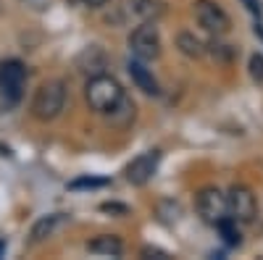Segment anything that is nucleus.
Listing matches in <instances>:
<instances>
[{
	"label": "nucleus",
	"mask_w": 263,
	"mask_h": 260,
	"mask_svg": "<svg viewBox=\"0 0 263 260\" xmlns=\"http://www.w3.org/2000/svg\"><path fill=\"white\" fill-rule=\"evenodd\" d=\"M66 100H69V87H66V82L63 79H48L37 87L29 111L37 121L48 124V121H55L63 113Z\"/></svg>",
	"instance_id": "1"
},
{
	"label": "nucleus",
	"mask_w": 263,
	"mask_h": 260,
	"mask_svg": "<svg viewBox=\"0 0 263 260\" xmlns=\"http://www.w3.org/2000/svg\"><path fill=\"white\" fill-rule=\"evenodd\" d=\"M121 97H124V87L111 74L90 76L84 84V100L95 113H108Z\"/></svg>",
	"instance_id": "2"
},
{
	"label": "nucleus",
	"mask_w": 263,
	"mask_h": 260,
	"mask_svg": "<svg viewBox=\"0 0 263 260\" xmlns=\"http://www.w3.org/2000/svg\"><path fill=\"white\" fill-rule=\"evenodd\" d=\"M24 84H27V69L24 63L8 58L0 61V97H3L6 105H18L21 97H24Z\"/></svg>",
	"instance_id": "3"
},
{
	"label": "nucleus",
	"mask_w": 263,
	"mask_h": 260,
	"mask_svg": "<svg viewBox=\"0 0 263 260\" xmlns=\"http://www.w3.org/2000/svg\"><path fill=\"white\" fill-rule=\"evenodd\" d=\"M161 32L156 27V21H140V27L132 29L129 34V50L140 61H156L161 55Z\"/></svg>",
	"instance_id": "4"
},
{
	"label": "nucleus",
	"mask_w": 263,
	"mask_h": 260,
	"mask_svg": "<svg viewBox=\"0 0 263 260\" xmlns=\"http://www.w3.org/2000/svg\"><path fill=\"white\" fill-rule=\"evenodd\" d=\"M192 11H195V21L213 37H224L232 27V18L216 0H195Z\"/></svg>",
	"instance_id": "5"
},
{
	"label": "nucleus",
	"mask_w": 263,
	"mask_h": 260,
	"mask_svg": "<svg viewBox=\"0 0 263 260\" xmlns=\"http://www.w3.org/2000/svg\"><path fill=\"white\" fill-rule=\"evenodd\" d=\"M195 210L208 226H216L221 218L229 215L227 194L218 187H203L200 192H197V197H195Z\"/></svg>",
	"instance_id": "6"
},
{
	"label": "nucleus",
	"mask_w": 263,
	"mask_h": 260,
	"mask_svg": "<svg viewBox=\"0 0 263 260\" xmlns=\"http://www.w3.org/2000/svg\"><path fill=\"white\" fill-rule=\"evenodd\" d=\"M227 208L237 224H253L258 215V200H255L253 189L245 184H234L227 192Z\"/></svg>",
	"instance_id": "7"
},
{
	"label": "nucleus",
	"mask_w": 263,
	"mask_h": 260,
	"mask_svg": "<svg viewBox=\"0 0 263 260\" xmlns=\"http://www.w3.org/2000/svg\"><path fill=\"white\" fill-rule=\"evenodd\" d=\"M161 163V150H145L142 155H137L126 168H124V176L132 187H145L158 171Z\"/></svg>",
	"instance_id": "8"
},
{
	"label": "nucleus",
	"mask_w": 263,
	"mask_h": 260,
	"mask_svg": "<svg viewBox=\"0 0 263 260\" xmlns=\"http://www.w3.org/2000/svg\"><path fill=\"white\" fill-rule=\"evenodd\" d=\"M74 66H77L79 74H84L87 79H90V76L105 74V69H108V55H105V50H103L100 45H87V48L77 55Z\"/></svg>",
	"instance_id": "9"
},
{
	"label": "nucleus",
	"mask_w": 263,
	"mask_h": 260,
	"mask_svg": "<svg viewBox=\"0 0 263 260\" xmlns=\"http://www.w3.org/2000/svg\"><path fill=\"white\" fill-rule=\"evenodd\" d=\"M126 71L132 76V82L137 84V90H142L145 95H153V97H158L161 95V84L158 79L153 76V69H147V63L140 61V58H132L126 63Z\"/></svg>",
	"instance_id": "10"
},
{
	"label": "nucleus",
	"mask_w": 263,
	"mask_h": 260,
	"mask_svg": "<svg viewBox=\"0 0 263 260\" xmlns=\"http://www.w3.org/2000/svg\"><path fill=\"white\" fill-rule=\"evenodd\" d=\"M69 224V215L66 213H50V215H42V218H37L29 229V245H42L45 239H50V236Z\"/></svg>",
	"instance_id": "11"
},
{
	"label": "nucleus",
	"mask_w": 263,
	"mask_h": 260,
	"mask_svg": "<svg viewBox=\"0 0 263 260\" xmlns=\"http://www.w3.org/2000/svg\"><path fill=\"white\" fill-rule=\"evenodd\" d=\"M87 250H90L92 255H103V257H121L124 242L116 234H98L87 242Z\"/></svg>",
	"instance_id": "12"
},
{
	"label": "nucleus",
	"mask_w": 263,
	"mask_h": 260,
	"mask_svg": "<svg viewBox=\"0 0 263 260\" xmlns=\"http://www.w3.org/2000/svg\"><path fill=\"white\" fill-rule=\"evenodd\" d=\"M135 116H137V108H135V103H132L126 95L111 108V111L105 113L108 124L116 126V129H129L132 124H135Z\"/></svg>",
	"instance_id": "13"
},
{
	"label": "nucleus",
	"mask_w": 263,
	"mask_h": 260,
	"mask_svg": "<svg viewBox=\"0 0 263 260\" xmlns=\"http://www.w3.org/2000/svg\"><path fill=\"white\" fill-rule=\"evenodd\" d=\"M163 3L161 0H129V13H135L140 21H156L163 16Z\"/></svg>",
	"instance_id": "14"
},
{
	"label": "nucleus",
	"mask_w": 263,
	"mask_h": 260,
	"mask_svg": "<svg viewBox=\"0 0 263 260\" xmlns=\"http://www.w3.org/2000/svg\"><path fill=\"white\" fill-rule=\"evenodd\" d=\"M177 48H179V53L182 55H187V58H203L205 53H208V48H205V42L200 39V37H195L192 32H179L177 34Z\"/></svg>",
	"instance_id": "15"
},
{
	"label": "nucleus",
	"mask_w": 263,
	"mask_h": 260,
	"mask_svg": "<svg viewBox=\"0 0 263 260\" xmlns=\"http://www.w3.org/2000/svg\"><path fill=\"white\" fill-rule=\"evenodd\" d=\"M216 229L221 231V236H224V242L229 245V247H239L242 245V234H239V229H237V221L232 218V215H227V218H221L216 224Z\"/></svg>",
	"instance_id": "16"
},
{
	"label": "nucleus",
	"mask_w": 263,
	"mask_h": 260,
	"mask_svg": "<svg viewBox=\"0 0 263 260\" xmlns=\"http://www.w3.org/2000/svg\"><path fill=\"white\" fill-rule=\"evenodd\" d=\"M100 187H108V179H100V176H82V179H74L69 184V189H100Z\"/></svg>",
	"instance_id": "17"
},
{
	"label": "nucleus",
	"mask_w": 263,
	"mask_h": 260,
	"mask_svg": "<svg viewBox=\"0 0 263 260\" xmlns=\"http://www.w3.org/2000/svg\"><path fill=\"white\" fill-rule=\"evenodd\" d=\"M248 69H250V76H253V82L263 84V53H253V55H250Z\"/></svg>",
	"instance_id": "18"
},
{
	"label": "nucleus",
	"mask_w": 263,
	"mask_h": 260,
	"mask_svg": "<svg viewBox=\"0 0 263 260\" xmlns=\"http://www.w3.org/2000/svg\"><path fill=\"white\" fill-rule=\"evenodd\" d=\"M140 257H147V260H153V257H156V260H168L171 255H168L166 250H161V247L147 245V247H142V250H140Z\"/></svg>",
	"instance_id": "19"
},
{
	"label": "nucleus",
	"mask_w": 263,
	"mask_h": 260,
	"mask_svg": "<svg viewBox=\"0 0 263 260\" xmlns=\"http://www.w3.org/2000/svg\"><path fill=\"white\" fill-rule=\"evenodd\" d=\"M234 53H237V50H234L232 45H218V42H213V55H218L221 61H232Z\"/></svg>",
	"instance_id": "20"
},
{
	"label": "nucleus",
	"mask_w": 263,
	"mask_h": 260,
	"mask_svg": "<svg viewBox=\"0 0 263 260\" xmlns=\"http://www.w3.org/2000/svg\"><path fill=\"white\" fill-rule=\"evenodd\" d=\"M100 210H105V213H119V215H126V213H129V208H126V205H119V203H103Z\"/></svg>",
	"instance_id": "21"
},
{
	"label": "nucleus",
	"mask_w": 263,
	"mask_h": 260,
	"mask_svg": "<svg viewBox=\"0 0 263 260\" xmlns=\"http://www.w3.org/2000/svg\"><path fill=\"white\" fill-rule=\"evenodd\" d=\"M242 3H245V8H248L250 13L260 16V3H258V0H242Z\"/></svg>",
	"instance_id": "22"
},
{
	"label": "nucleus",
	"mask_w": 263,
	"mask_h": 260,
	"mask_svg": "<svg viewBox=\"0 0 263 260\" xmlns=\"http://www.w3.org/2000/svg\"><path fill=\"white\" fill-rule=\"evenodd\" d=\"M82 3H84V6H90V8H103L108 0H82Z\"/></svg>",
	"instance_id": "23"
},
{
	"label": "nucleus",
	"mask_w": 263,
	"mask_h": 260,
	"mask_svg": "<svg viewBox=\"0 0 263 260\" xmlns=\"http://www.w3.org/2000/svg\"><path fill=\"white\" fill-rule=\"evenodd\" d=\"M255 34L263 39V24H260V21H258V24H255Z\"/></svg>",
	"instance_id": "24"
},
{
	"label": "nucleus",
	"mask_w": 263,
	"mask_h": 260,
	"mask_svg": "<svg viewBox=\"0 0 263 260\" xmlns=\"http://www.w3.org/2000/svg\"><path fill=\"white\" fill-rule=\"evenodd\" d=\"M6 252V239H0V255Z\"/></svg>",
	"instance_id": "25"
}]
</instances>
